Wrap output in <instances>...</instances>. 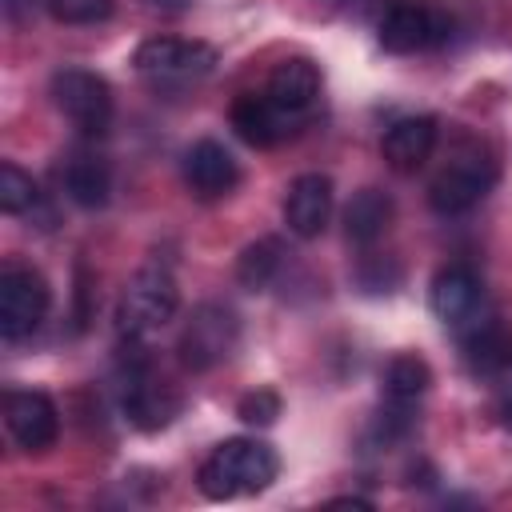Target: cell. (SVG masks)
Wrapping results in <instances>:
<instances>
[{"mask_svg": "<svg viewBox=\"0 0 512 512\" xmlns=\"http://www.w3.org/2000/svg\"><path fill=\"white\" fill-rule=\"evenodd\" d=\"M280 472V456L272 444L256 436H232L212 448V456L200 464V492L208 500H232V496H252L264 492Z\"/></svg>", "mask_w": 512, "mask_h": 512, "instance_id": "1", "label": "cell"}, {"mask_svg": "<svg viewBox=\"0 0 512 512\" xmlns=\"http://www.w3.org/2000/svg\"><path fill=\"white\" fill-rule=\"evenodd\" d=\"M180 308V288L168 268H140L116 304V332L120 340H144L160 332Z\"/></svg>", "mask_w": 512, "mask_h": 512, "instance_id": "2", "label": "cell"}, {"mask_svg": "<svg viewBox=\"0 0 512 512\" xmlns=\"http://www.w3.org/2000/svg\"><path fill=\"white\" fill-rule=\"evenodd\" d=\"M496 184V160L480 144H464L428 184V204L436 216H460L476 208Z\"/></svg>", "mask_w": 512, "mask_h": 512, "instance_id": "3", "label": "cell"}, {"mask_svg": "<svg viewBox=\"0 0 512 512\" xmlns=\"http://www.w3.org/2000/svg\"><path fill=\"white\" fill-rule=\"evenodd\" d=\"M136 72L156 88H184L204 80L216 68V48L204 40H180V36H148L132 52Z\"/></svg>", "mask_w": 512, "mask_h": 512, "instance_id": "4", "label": "cell"}, {"mask_svg": "<svg viewBox=\"0 0 512 512\" xmlns=\"http://www.w3.org/2000/svg\"><path fill=\"white\" fill-rule=\"evenodd\" d=\"M120 408L140 432L164 428L180 408V396L152 376L140 340H128V348L120 356Z\"/></svg>", "mask_w": 512, "mask_h": 512, "instance_id": "5", "label": "cell"}, {"mask_svg": "<svg viewBox=\"0 0 512 512\" xmlns=\"http://www.w3.org/2000/svg\"><path fill=\"white\" fill-rule=\"evenodd\" d=\"M452 32V16L436 8L432 0H392L388 12L380 16V48L392 56H412L444 44Z\"/></svg>", "mask_w": 512, "mask_h": 512, "instance_id": "6", "label": "cell"}, {"mask_svg": "<svg viewBox=\"0 0 512 512\" xmlns=\"http://www.w3.org/2000/svg\"><path fill=\"white\" fill-rule=\"evenodd\" d=\"M52 104L84 136H104L108 124H112V112H116L108 80L88 72V68H60V72H52Z\"/></svg>", "mask_w": 512, "mask_h": 512, "instance_id": "7", "label": "cell"}, {"mask_svg": "<svg viewBox=\"0 0 512 512\" xmlns=\"http://www.w3.org/2000/svg\"><path fill=\"white\" fill-rule=\"evenodd\" d=\"M236 336H240V324H236V312L232 308H224V304H200V308H192V316L184 320V332L176 340L180 364L188 372H208V368H216L220 360L232 356Z\"/></svg>", "mask_w": 512, "mask_h": 512, "instance_id": "8", "label": "cell"}, {"mask_svg": "<svg viewBox=\"0 0 512 512\" xmlns=\"http://www.w3.org/2000/svg\"><path fill=\"white\" fill-rule=\"evenodd\" d=\"M52 292L48 280L36 268H4L0 272V336L4 340H24L40 328L48 316Z\"/></svg>", "mask_w": 512, "mask_h": 512, "instance_id": "9", "label": "cell"}, {"mask_svg": "<svg viewBox=\"0 0 512 512\" xmlns=\"http://www.w3.org/2000/svg\"><path fill=\"white\" fill-rule=\"evenodd\" d=\"M460 348L476 380H488L500 392H512V332L508 328H500L496 320H472L468 328H460Z\"/></svg>", "mask_w": 512, "mask_h": 512, "instance_id": "10", "label": "cell"}, {"mask_svg": "<svg viewBox=\"0 0 512 512\" xmlns=\"http://www.w3.org/2000/svg\"><path fill=\"white\" fill-rule=\"evenodd\" d=\"M4 424L24 452H44L60 436V412L52 396L36 388H16L4 396Z\"/></svg>", "mask_w": 512, "mask_h": 512, "instance_id": "11", "label": "cell"}, {"mask_svg": "<svg viewBox=\"0 0 512 512\" xmlns=\"http://www.w3.org/2000/svg\"><path fill=\"white\" fill-rule=\"evenodd\" d=\"M300 124L304 120L292 116V112H284L280 104H272L268 92H244V96L232 100V128L252 148H272L284 136H292Z\"/></svg>", "mask_w": 512, "mask_h": 512, "instance_id": "12", "label": "cell"}, {"mask_svg": "<svg viewBox=\"0 0 512 512\" xmlns=\"http://www.w3.org/2000/svg\"><path fill=\"white\" fill-rule=\"evenodd\" d=\"M480 300H484V288L476 280L472 268L464 264H448L432 276V288H428V304L436 312V320H444L448 328H468L476 316H480Z\"/></svg>", "mask_w": 512, "mask_h": 512, "instance_id": "13", "label": "cell"}, {"mask_svg": "<svg viewBox=\"0 0 512 512\" xmlns=\"http://www.w3.org/2000/svg\"><path fill=\"white\" fill-rule=\"evenodd\" d=\"M328 216H332V180L324 172H304L288 184V196H284V224L292 236L300 240H312L328 228Z\"/></svg>", "mask_w": 512, "mask_h": 512, "instance_id": "14", "label": "cell"}, {"mask_svg": "<svg viewBox=\"0 0 512 512\" xmlns=\"http://www.w3.org/2000/svg\"><path fill=\"white\" fill-rule=\"evenodd\" d=\"M184 180L200 200H216L240 184V164L220 140H196L184 152Z\"/></svg>", "mask_w": 512, "mask_h": 512, "instance_id": "15", "label": "cell"}, {"mask_svg": "<svg viewBox=\"0 0 512 512\" xmlns=\"http://www.w3.org/2000/svg\"><path fill=\"white\" fill-rule=\"evenodd\" d=\"M264 92L272 96V104H280L284 112L308 120L312 108H316V96H320V68L304 56H292V60H280L264 84Z\"/></svg>", "mask_w": 512, "mask_h": 512, "instance_id": "16", "label": "cell"}, {"mask_svg": "<svg viewBox=\"0 0 512 512\" xmlns=\"http://www.w3.org/2000/svg\"><path fill=\"white\" fill-rule=\"evenodd\" d=\"M60 188L76 208H104L112 192V168L96 152H72L60 168Z\"/></svg>", "mask_w": 512, "mask_h": 512, "instance_id": "17", "label": "cell"}, {"mask_svg": "<svg viewBox=\"0 0 512 512\" xmlns=\"http://www.w3.org/2000/svg\"><path fill=\"white\" fill-rule=\"evenodd\" d=\"M384 160L396 168V172H412L420 168L432 148H436V120L432 116H404L396 120L388 132H384Z\"/></svg>", "mask_w": 512, "mask_h": 512, "instance_id": "18", "label": "cell"}, {"mask_svg": "<svg viewBox=\"0 0 512 512\" xmlns=\"http://www.w3.org/2000/svg\"><path fill=\"white\" fill-rule=\"evenodd\" d=\"M392 224V196L380 188H360L344 208V232L352 244H376Z\"/></svg>", "mask_w": 512, "mask_h": 512, "instance_id": "19", "label": "cell"}, {"mask_svg": "<svg viewBox=\"0 0 512 512\" xmlns=\"http://www.w3.org/2000/svg\"><path fill=\"white\" fill-rule=\"evenodd\" d=\"M428 384H432V368H428L420 356H412V352L392 356L388 368H384V400H388V404H408V408H416V400L428 392Z\"/></svg>", "mask_w": 512, "mask_h": 512, "instance_id": "20", "label": "cell"}, {"mask_svg": "<svg viewBox=\"0 0 512 512\" xmlns=\"http://www.w3.org/2000/svg\"><path fill=\"white\" fill-rule=\"evenodd\" d=\"M280 264H284L280 240H276V236H260V240H252V244L240 252V260H236V280H240L248 292H260V288L272 284V276L280 272Z\"/></svg>", "mask_w": 512, "mask_h": 512, "instance_id": "21", "label": "cell"}, {"mask_svg": "<svg viewBox=\"0 0 512 512\" xmlns=\"http://www.w3.org/2000/svg\"><path fill=\"white\" fill-rule=\"evenodd\" d=\"M36 204H40L36 180H32L24 168H16V164H0V208H4L8 216H24V212H32Z\"/></svg>", "mask_w": 512, "mask_h": 512, "instance_id": "22", "label": "cell"}, {"mask_svg": "<svg viewBox=\"0 0 512 512\" xmlns=\"http://www.w3.org/2000/svg\"><path fill=\"white\" fill-rule=\"evenodd\" d=\"M236 416H240L244 424H252V428H268V424L280 416V396H276L272 388H256V392L240 396Z\"/></svg>", "mask_w": 512, "mask_h": 512, "instance_id": "23", "label": "cell"}, {"mask_svg": "<svg viewBox=\"0 0 512 512\" xmlns=\"http://www.w3.org/2000/svg\"><path fill=\"white\" fill-rule=\"evenodd\" d=\"M48 12L60 24H96L112 12V0H48Z\"/></svg>", "mask_w": 512, "mask_h": 512, "instance_id": "24", "label": "cell"}, {"mask_svg": "<svg viewBox=\"0 0 512 512\" xmlns=\"http://www.w3.org/2000/svg\"><path fill=\"white\" fill-rule=\"evenodd\" d=\"M496 416H500V424L512 432V392H500V404H496Z\"/></svg>", "mask_w": 512, "mask_h": 512, "instance_id": "25", "label": "cell"}, {"mask_svg": "<svg viewBox=\"0 0 512 512\" xmlns=\"http://www.w3.org/2000/svg\"><path fill=\"white\" fill-rule=\"evenodd\" d=\"M332 508H372V500H360V496H336V500H328Z\"/></svg>", "mask_w": 512, "mask_h": 512, "instance_id": "26", "label": "cell"}, {"mask_svg": "<svg viewBox=\"0 0 512 512\" xmlns=\"http://www.w3.org/2000/svg\"><path fill=\"white\" fill-rule=\"evenodd\" d=\"M152 4H160V8H184L188 0H152Z\"/></svg>", "mask_w": 512, "mask_h": 512, "instance_id": "27", "label": "cell"}]
</instances>
